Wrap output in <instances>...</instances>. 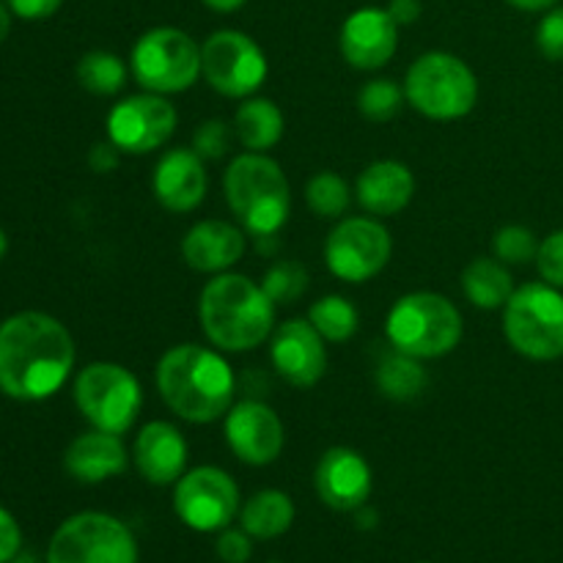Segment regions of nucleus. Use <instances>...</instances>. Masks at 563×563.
<instances>
[{
  "instance_id": "obj_1",
  "label": "nucleus",
  "mask_w": 563,
  "mask_h": 563,
  "mask_svg": "<svg viewBox=\"0 0 563 563\" xmlns=\"http://www.w3.org/2000/svg\"><path fill=\"white\" fill-rule=\"evenodd\" d=\"M75 341L64 322L42 311H20L0 324V390L16 401L58 394L75 368Z\"/></svg>"
},
{
  "instance_id": "obj_2",
  "label": "nucleus",
  "mask_w": 563,
  "mask_h": 563,
  "mask_svg": "<svg viewBox=\"0 0 563 563\" xmlns=\"http://www.w3.org/2000/svg\"><path fill=\"white\" fill-rule=\"evenodd\" d=\"M157 390L181 421L212 423L234 407L236 377L209 346L176 344L159 357Z\"/></svg>"
},
{
  "instance_id": "obj_3",
  "label": "nucleus",
  "mask_w": 563,
  "mask_h": 563,
  "mask_svg": "<svg viewBox=\"0 0 563 563\" xmlns=\"http://www.w3.org/2000/svg\"><path fill=\"white\" fill-rule=\"evenodd\" d=\"M198 319L209 344L223 352H251L275 330V302L262 284L240 273H220L203 286Z\"/></svg>"
},
{
  "instance_id": "obj_4",
  "label": "nucleus",
  "mask_w": 563,
  "mask_h": 563,
  "mask_svg": "<svg viewBox=\"0 0 563 563\" xmlns=\"http://www.w3.org/2000/svg\"><path fill=\"white\" fill-rule=\"evenodd\" d=\"M229 209L251 236L278 234L291 212V187L284 168L262 152L231 159L223 176Z\"/></svg>"
},
{
  "instance_id": "obj_5",
  "label": "nucleus",
  "mask_w": 563,
  "mask_h": 563,
  "mask_svg": "<svg viewBox=\"0 0 563 563\" xmlns=\"http://www.w3.org/2000/svg\"><path fill=\"white\" fill-rule=\"evenodd\" d=\"M465 324L454 302L438 291H410L394 302L385 319L390 346L418 361H434L460 346Z\"/></svg>"
},
{
  "instance_id": "obj_6",
  "label": "nucleus",
  "mask_w": 563,
  "mask_h": 563,
  "mask_svg": "<svg viewBox=\"0 0 563 563\" xmlns=\"http://www.w3.org/2000/svg\"><path fill=\"white\" fill-rule=\"evenodd\" d=\"M405 97L427 119L456 121L476 108L478 80L465 60L434 49L407 69Z\"/></svg>"
},
{
  "instance_id": "obj_7",
  "label": "nucleus",
  "mask_w": 563,
  "mask_h": 563,
  "mask_svg": "<svg viewBox=\"0 0 563 563\" xmlns=\"http://www.w3.org/2000/svg\"><path fill=\"white\" fill-rule=\"evenodd\" d=\"M504 333L528 361L563 357V295L548 280L515 289L504 306Z\"/></svg>"
},
{
  "instance_id": "obj_8",
  "label": "nucleus",
  "mask_w": 563,
  "mask_h": 563,
  "mask_svg": "<svg viewBox=\"0 0 563 563\" xmlns=\"http://www.w3.org/2000/svg\"><path fill=\"white\" fill-rule=\"evenodd\" d=\"M130 71L143 91L181 93L201 75V44L181 27H152L132 47Z\"/></svg>"
},
{
  "instance_id": "obj_9",
  "label": "nucleus",
  "mask_w": 563,
  "mask_h": 563,
  "mask_svg": "<svg viewBox=\"0 0 563 563\" xmlns=\"http://www.w3.org/2000/svg\"><path fill=\"white\" fill-rule=\"evenodd\" d=\"M75 405L93 429L124 434L141 416L143 390L130 368L121 363L97 361L77 374Z\"/></svg>"
},
{
  "instance_id": "obj_10",
  "label": "nucleus",
  "mask_w": 563,
  "mask_h": 563,
  "mask_svg": "<svg viewBox=\"0 0 563 563\" xmlns=\"http://www.w3.org/2000/svg\"><path fill=\"white\" fill-rule=\"evenodd\" d=\"M47 563H137V542L119 517L80 511L53 533Z\"/></svg>"
},
{
  "instance_id": "obj_11",
  "label": "nucleus",
  "mask_w": 563,
  "mask_h": 563,
  "mask_svg": "<svg viewBox=\"0 0 563 563\" xmlns=\"http://www.w3.org/2000/svg\"><path fill=\"white\" fill-rule=\"evenodd\" d=\"M267 55L242 31H214L201 44V75L229 99H247L267 80Z\"/></svg>"
},
{
  "instance_id": "obj_12",
  "label": "nucleus",
  "mask_w": 563,
  "mask_h": 563,
  "mask_svg": "<svg viewBox=\"0 0 563 563\" xmlns=\"http://www.w3.org/2000/svg\"><path fill=\"white\" fill-rule=\"evenodd\" d=\"M394 253V236L374 218H346L324 242V264L346 284H366L383 273Z\"/></svg>"
},
{
  "instance_id": "obj_13",
  "label": "nucleus",
  "mask_w": 563,
  "mask_h": 563,
  "mask_svg": "<svg viewBox=\"0 0 563 563\" xmlns=\"http://www.w3.org/2000/svg\"><path fill=\"white\" fill-rule=\"evenodd\" d=\"M174 511L192 531H223L240 515V487L220 467L201 465L176 482Z\"/></svg>"
},
{
  "instance_id": "obj_14",
  "label": "nucleus",
  "mask_w": 563,
  "mask_h": 563,
  "mask_svg": "<svg viewBox=\"0 0 563 563\" xmlns=\"http://www.w3.org/2000/svg\"><path fill=\"white\" fill-rule=\"evenodd\" d=\"M179 113L163 93H132L115 102L108 113V141L124 154H148L174 137Z\"/></svg>"
},
{
  "instance_id": "obj_15",
  "label": "nucleus",
  "mask_w": 563,
  "mask_h": 563,
  "mask_svg": "<svg viewBox=\"0 0 563 563\" xmlns=\"http://www.w3.org/2000/svg\"><path fill=\"white\" fill-rule=\"evenodd\" d=\"M225 440L245 465H273L286 445V429L278 412L258 399L234 401L225 412Z\"/></svg>"
},
{
  "instance_id": "obj_16",
  "label": "nucleus",
  "mask_w": 563,
  "mask_h": 563,
  "mask_svg": "<svg viewBox=\"0 0 563 563\" xmlns=\"http://www.w3.org/2000/svg\"><path fill=\"white\" fill-rule=\"evenodd\" d=\"M273 368L295 388H313L328 372L324 339L308 319H289L273 330Z\"/></svg>"
},
{
  "instance_id": "obj_17",
  "label": "nucleus",
  "mask_w": 563,
  "mask_h": 563,
  "mask_svg": "<svg viewBox=\"0 0 563 563\" xmlns=\"http://www.w3.org/2000/svg\"><path fill=\"white\" fill-rule=\"evenodd\" d=\"M339 44L344 60L355 69H383L399 47V25L388 9L366 5L346 16L341 25Z\"/></svg>"
},
{
  "instance_id": "obj_18",
  "label": "nucleus",
  "mask_w": 563,
  "mask_h": 563,
  "mask_svg": "<svg viewBox=\"0 0 563 563\" xmlns=\"http://www.w3.org/2000/svg\"><path fill=\"white\" fill-rule=\"evenodd\" d=\"M313 484H317V495L324 506H330L333 511H355L366 506L368 495H372L374 473L366 456L346 445H335V449L324 451L319 460Z\"/></svg>"
},
{
  "instance_id": "obj_19",
  "label": "nucleus",
  "mask_w": 563,
  "mask_h": 563,
  "mask_svg": "<svg viewBox=\"0 0 563 563\" xmlns=\"http://www.w3.org/2000/svg\"><path fill=\"white\" fill-rule=\"evenodd\" d=\"M154 198L163 203L168 212L185 214L203 203L209 190L207 165L192 148H168L157 159L152 174Z\"/></svg>"
},
{
  "instance_id": "obj_20",
  "label": "nucleus",
  "mask_w": 563,
  "mask_h": 563,
  "mask_svg": "<svg viewBox=\"0 0 563 563\" xmlns=\"http://www.w3.org/2000/svg\"><path fill=\"white\" fill-rule=\"evenodd\" d=\"M245 229L225 220H201L187 229L181 240V256L187 267L196 273L220 275L229 273L245 256Z\"/></svg>"
},
{
  "instance_id": "obj_21",
  "label": "nucleus",
  "mask_w": 563,
  "mask_h": 563,
  "mask_svg": "<svg viewBox=\"0 0 563 563\" xmlns=\"http://www.w3.org/2000/svg\"><path fill=\"white\" fill-rule=\"evenodd\" d=\"M132 460L137 473L148 484L168 487L185 476L187 467V440L174 423L152 421L137 432L132 445Z\"/></svg>"
},
{
  "instance_id": "obj_22",
  "label": "nucleus",
  "mask_w": 563,
  "mask_h": 563,
  "mask_svg": "<svg viewBox=\"0 0 563 563\" xmlns=\"http://www.w3.org/2000/svg\"><path fill=\"white\" fill-rule=\"evenodd\" d=\"M126 462L130 456H126L121 434L102 432V429L77 434L64 454L66 473L80 484H102L121 476L126 471Z\"/></svg>"
},
{
  "instance_id": "obj_23",
  "label": "nucleus",
  "mask_w": 563,
  "mask_h": 563,
  "mask_svg": "<svg viewBox=\"0 0 563 563\" xmlns=\"http://www.w3.org/2000/svg\"><path fill=\"white\" fill-rule=\"evenodd\" d=\"M357 201L377 218H394L410 207L416 196V176L399 159H377L357 176Z\"/></svg>"
},
{
  "instance_id": "obj_24",
  "label": "nucleus",
  "mask_w": 563,
  "mask_h": 563,
  "mask_svg": "<svg viewBox=\"0 0 563 563\" xmlns=\"http://www.w3.org/2000/svg\"><path fill=\"white\" fill-rule=\"evenodd\" d=\"M286 121L278 104L267 97H247L234 115V135L247 152H267L284 137Z\"/></svg>"
},
{
  "instance_id": "obj_25",
  "label": "nucleus",
  "mask_w": 563,
  "mask_h": 563,
  "mask_svg": "<svg viewBox=\"0 0 563 563\" xmlns=\"http://www.w3.org/2000/svg\"><path fill=\"white\" fill-rule=\"evenodd\" d=\"M462 291L482 311H498L515 295V278L504 262L478 256L462 273Z\"/></svg>"
},
{
  "instance_id": "obj_26",
  "label": "nucleus",
  "mask_w": 563,
  "mask_h": 563,
  "mask_svg": "<svg viewBox=\"0 0 563 563\" xmlns=\"http://www.w3.org/2000/svg\"><path fill=\"white\" fill-rule=\"evenodd\" d=\"M240 522L253 539H262V542L278 539L295 522V504L280 489H262L251 500H245L240 509Z\"/></svg>"
},
{
  "instance_id": "obj_27",
  "label": "nucleus",
  "mask_w": 563,
  "mask_h": 563,
  "mask_svg": "<svg viewBox=\"0 0 563 563\" xmlns=\"http://www.w3.org/2000/svg\"><path fill=\"white\" fill-rule=\"evenodd\" d=\"M374 379H377L379 394L394 401L418 399L429 385V374L421 366V361L412 355H405L399 350H394L377 363Z\"/></svg>"
},
{
  "instance_id": "obj_28",
  "label": "nucleus",
  "mask_w": 563,
  "mask_h": 563,
  "mask_svg": "<svg viewBox=\"0 0 563 563\" xmlns=\"http://www.w3.org/2000/svg\"><path fill=\"white\" fill-rule=\"evenodd\" d=\"M308 322L317 328V333L322 335L330 344H344L361 328V313L352 306L346 297L341 295H328L319 297L311 308H308Z\"/></svg>"
},
{
  "instance_id": "obj_29",
  "label": "nucleus",
  "mask_w": 563,
  "mask_h": 563,
  "mask_svg": "<svg viewBox=\"0 0 563 563\" xmlns=\"http://www.w3.org/2000/svg\"><path fill=\"white\" fill-rule=\"evenodd\" d=\"M126 69L124 60L115 53H108V49H93V53H86L77 64V82H80L86 91L97 93V97H113L121 88L126 86Z\"/></svg>"
},
{
  "instance_id": "obj_30",
  "label": "nucleus",
  "mask_w": 563,
  "mask_h": 563,
  "mask_svg": "<svg viewBox=\"0 0 563 563\" xmlns=\"http://www.w3.org/2000/svg\"><path fill=\"white\" fill-rule=\"evenodd\" d=\"M306 201L317 218L335 220L350 209L352 192L344 176L333 174V170H319L306 185Z\"/></svg>"
},
{
  "instance_id": "obj_31",
  "label": "nucleus",
  "mask_w": 563,
  "mask_h": 563,
  "mask_svg": "<svg viewBox=\"0 0 563 563\" xmlns=\"http://www.w3.org/2000/svg\"><path fill=\"white\" fill-rule=\"evenodd\" d=\"M262 289L267 291L275 306H291L300 300L308 289V269L295 258H278L269 264L262 278Z\"/></svg>"
},
{
  "instance_id": "obj_32",
  "label": "nucleus",
  "mask_w": 563,
  "mask_h": 563,
  "mask_svg": "<svg viewBox=\"0 0 563 563\" xmlns=\"http://www.w3.org/2000/svg\"><path fill=\"white\" fill-rule=\"evenodd\" d=\"M405 102V88H399L394 80H388V77L368 80L366 86L361 88V93H357V110L363 113V119L377 121V124L399 115Z\"/></svg>"
},
{
  "instance_id": "obj_33",
  "label": "nucleus",
  "mask_w": 563,
  "mask_h": 563,
  "mask_svg": "<svg viewBox=\"0 0 563 563\" xmlns=\"http://www.w3.org/2000/svg\"><path fill=\"white\" fill-rule=\"evenodd\" d=\"M495 258L504 264H528L537 262L539 240L526 225H504L493 240Z\"/></svg>"
},
{
  "instance_id": "obj_34",
  "label": "nucleus",
  "mask_w": 563,
  "mask_h": 563,
  "mask_svg": "<svg viewBox=\"0 0 563 563\" xmlns=\"http://www.w3.org/2000/svg\"><path fill=\"white\" fill-rule=\"evenodd\" d=\"M231 148V126L220 119H207L192 132V152L207 159H223Z\"/></svg>"
},
{
  "instance_id": "obj_35",
  "label": "nucleus",
  "mask_w": 563,
  "mask_h": 563,
  "mask_svg": "<svg viewBox=\"0 0 563 563\" xmlns=\"http://www.w3.org/2000/svg\"><path fill=\"white\" fill-rule=\"evenodd\" d=\"M537 267L542 280H548L555 289H563V229L553 231V234L539 242Z\"/></svg>"
},
{
  "instance_id": "obj_36",
  "label": "nucleus",
  "mask_w": 563,
  "mask_h": 563,
  "mask_svg": "<svg viewBox=\"0 0 563 563\" xmlns=\"http://www.w3.org/2000/svg\"><path fill=\"white\" fill-rule=\"evenodd\" d=\"M537 47L548 60H563V5L542 16L537 27Z\"/></svg>"
},
{
  "instance_id": "obj_37",
  "label": "nucleus",
  "mask_w": 563,
  "mask_h": 563,
  "mask_svg": "<svg viewBox=\"0 0 563 563\" xmlns=\"http://www.w3.org/2000/svg\"><path fill=\"white\" fill-rule=\"evenodd\" d=\"M251 533L242 528H223L218 537V544H214V553L223 563H247L253 555V542H251Z\"/></svg>"
},
{
  "instance_id": "obj_38",
  "label": "nucleus",
  "mask_w": 563,
  "mask_h": 563,
  "mask_svg": "<svg viewBox=\"0 0 563 563\" xmlns=\"http://www.w3.org/2000/svg\"><path fill=\"white\" fill-rule=\"evenodd\" d=\"M22 550V531L20 522L14 520L11 511L0 506V563H9Z\"/></svg>"
},
{
  "instance_id": "obj_39",
  "label": "nucleus",
  "mask_w": 563,
  "mask_h": 563,
  "mask_svg": "<svg viewBox=\"0 0 563 563\" xmlns=\"http://www.w3.org/2000/svg\"><path fill=\"white\" fill-rule=\"evenodd\" d=\"M60 3L64 0H9V9L20 20H47L60 9Z\"/></svg>"
},
{
  "instance_id": "obj_40",
  "label": "nucleus",
  "mask_w": 563,
  "mask_h": 563,
  "mask_svg": "<svg viewBox=\"0 0 563 563\" xmlns=\"http://www.w3.org/2000/svg\"><path fill=\"white\" fill-rule=\"evenodd\" d=\"M119 163H121V148L115 146L113 141L97 143V146L88 152V165H91V170H97V174H110V170L119 168Z\"/></svg>"
},
{
  "instance_id": "obj_41",
  "label": "nucleus",
  "mask_w": 563,
  "mask_h": 563,
  "mask_svg": "<svg viewBox=\"0 0 563 563\" xmlns=\"http://www.w3.org/2000/svg\"><path fill=\"white\" fill-rule=\"evenodd\" d=\"M388 11L396 25H412L421 16V0H390Z\"/></svg>"
},
{
  "instance_id": "obj_42",
  "label": "nucleus",
  "mask_w": 563,
  "mask_h": 563,
  "mask_svg": "<svg viewBox=\"0 0 563 563\" xmlns=\"http://www.w3.org/2000/svg\"><path fill=\"white\" fill-rule=\"evenodd\" d=\"M506 3H511L515 9H522V11H550L555 9L561 0H506Z\"/></svg>"
},
{
  "instance_id": "obj_43",
  "label": "nucleus",
  "mask_w": 563,
  "mask_h": 563,
  "mask_svg": "<svg viewBox=\"0 0 563 563\" xmlns=\"http://www.w3.org/2000/svg\"><path fill=\"white\" fill-rule=\"evenodd\" d=\"M355 522L361 531H372V528H377L379 515L374 509H368V506H361V509H355Z\"/></svg>"
},
{
  "instance_id": "obj_44",
  "label": "nucleus",
  "mask_w": 563,
  "mask_h": 563,
  "mask_svg": "<svg viewBox=\"0 0 563 563\" xmlns=\"http://www.w3.org/2000/svg\"><path fill=\"white\" fill-rule=\"evenodd\" d=\"M247 0H203V5H209L212 11H220V14H231V11L242 9Z\"/></svg>"
},
{
  "instance_id": "obj_45",
  "label": "nucleus",
  "mask_w": 563,
  "mask_h": 563,
  "mask_svg": "<svg viewBox=\"0 0 563 563\" xmlns=\"http://www.w3.org/2000/svg\"><path fill=\"white\" fill-rule=\"evenodd\" d=\"M256 240V251L262 256H273L278 251V234H262V236H253Z\"/></svg>"
},
{
  "instance_id": "obj_46",
  "label": "nucleus",
  "mask_w": 563,
  "mask_h": 563,
  "mask_svg": "<svg viewBox=\"0 0 563 563\" xmlns=\"http://www.w3.org/2000/svg\"><path fill=\"white\" fill-rule=\"evenodd\" d=\"M9 31H11V14H9V9H5V5L0 3V42H3V38L9 36Z\"/></svg>"
},
{
  "instance_id": "obj_47",
  "label": "nucleus",
  "mask_w": 563,
  "mask_h": 563,
  "mask_svg": "<svg viewBox=\"0 0 563 563\" xmlns=\"http://www.w3.org/2000/svg\"><path fill=\"white\" fill-rule=\"evenodd\" d=\"M9 563H42V561H38V555L33 553V550H20V553H16ZM44 563H47V561H44Z\"/></svg>"
},
{
  "instance_id": "obj_48",
  "label": "nucleus",
  "mask_w": 563,
  "mask_h": 563,
  "mask_svg": "<svg viewBox=\"0 0 563 563\" xmlns=\"http://www.w3.org/2000/svg\"><path fill=\"white\" fill-rule=\"evenodd\" d=\"M5 251H9V236H5V231L0 229V258L5 256Z\"/></svg>"
},
{
  "instance_id": "obj_49",
  "label": "nucleus",
  "mask_w": 563,
  "mask_h": 563,
  "mask_svg": "<svg viewBox=\"0 0 563 563\" xmlns=\"http://www.w3.org/2000/svg\"><path fill=\"white\" fill-rule=\"evenodd\" d=\"M273 563H278V561H273Z\"/></svg>"
}]
</instances>
